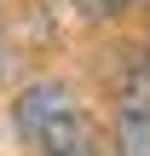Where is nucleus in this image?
I'll return each mask as SVG.
<instances>
[{
	"label": "nucleus",
	"instance_id": "obj_2",
	"mask_svg": "<svg viewBox=\"0 0 150 156\" xmlns=\"http://www.w3.org/2000/svg\"><path fill=\"white\" fill-rule=\"evenodd\" d=\"M116 151L121 156H150V104H127L116 122Z\"/></svg>",
	"mask_w": 150,
	"mask_h": 156
},
{
	"label": "nucleus",
	"instance_id": "obj_1",
	"mask_svg": "<svg viewBox=\"0 0 150 156\" xmlns=\"http://www.w3.org/2000/svg\"><path fill=\"white\" fill-rule=\"evenodd\" d=\"M17 133L40 156H98V133H92L87 110L64 87H52V81L29 87L17 98Z\"/></svg>",
	"mask_w": 150,
	"mask_h": 156
},
{
	"label": "nucleus",
	"instance_id": "obj_3",
	"mask_svg": "<svg viewBox=\"0 0 150 156\" xmlns=\"http://www.w3.org/2000/svg\"><path fill=\"white\" fill-rule=\"evenodd\" d=\"M121 0H81V12H116Z\"/></svg>",
	"mask_w": 150,
	"mask_h": 156
}]
</instances>
